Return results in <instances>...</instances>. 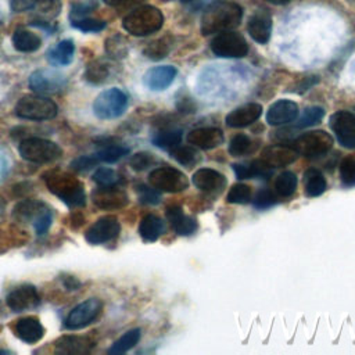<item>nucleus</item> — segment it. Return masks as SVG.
Here are the masks:
<instances>
[{"label": "nucleus", "mask_w": 355, "mask_h": 355, "mask_svg": "<svg viewBox=\"0 0 355 355\" xmlns=\"http://www.w3.org/2000/svg\"><path fill=\"white\" fill-rule=\"evenodd\" d=\"M243 17V8L233 1H214L201 15V33L214 35L236 28Z\"/></svg>", "instance_id": "f257e3e1"}, {"label": "nucleus", "mask_w": 355, "mask_h": 355, "mask_svg": "<svg viewBox=\"0 0 355 355\" xmlns=\"http://www.w3.org/2000/svg\"><path fill=\"white\" fill-rule=\"evenodd\" d=\"M47 189L69 207H83L86 194L83 184L71 173L62 171H49L43 175Z\"/></svg>", "instance_id": "f03ea898"}, {"label": "nucleus", "mask_w": 355, "mask_h": 355, "mask_svg": "<svg viewBox=\"0 0 355 355\" xmlns=\"http://www.w3.org/2000/svg\"><path fill=\"white\" fill-rule=\"evenodd\" d=\"M162 12L153 6H141L130 11L122 21V26L133 36H147L161 29Z\"/></svg>", "instance_id": "7ed1b4c3"}, {"label": "nucleus", "mask_w": 355, "mask_h": 355, "mask_svg": "<svg viewBox=\"0 0 355 355\" xmlns=\"http://www.w3.org/2000/svg\"><path fill=\"white\" fill-rule=\"evenodd\" d=\"M57 104L44 96L29 94L18 100L15 105V115L29 121H46L57 115Z\"/></svg>", "instance_id": "20e7f679"}, {"label": "nucleus", "mask_w": 355, "mask_h": 355, "mask_svg": "<svg viewBox=\"0 0 355 355\" xmlns=\"http://www.w3.org/2000/svg\"><path fill=\"white\" fill-rule=\"evenodd\" d=\"M19 155L35 164H47L61 157L62 150L51 140L42 137H28L19 143Z\"/></svg>", "instance_id": "39448f33"}, {"label": "nucleus", "mask_w": 355, "mask_h": 355, "mask_svg": "<svg viewBox=\"0 0 355 355\" xmlns=\"http://www.w3.org/2000/svg\"><path fill=\"white\" fill-rule=\"evenodd\" d=\"M128 107V96L118 87L101 92L94 103L93 112L100 119H114L121 116Z\"/></svg>", "instance_id": "423d86ee"}, {"label": "nucleus", "mask_w": 355, "mask_h": 355, "mask_svg": "<svg viewBox=\"0 0 355 355\" xmlns=\"http://www.w3.org/2000/svg\"><path fill=\"white\" fill-rule=\"evenodd\" d=\"M211 50L215 55L222 58H241L248 53L245 39L233 31L218 33L211 42Z\"/></svg>", "instance_id": "0eeeda50"}, {"label": "nucleus", "mask_w": 355, "mask_h": 355, "mask_svg": "<svg viewBox=\"0 0 355 355\" xmlns=\"http://www.w3.org/2000/svg\"><path fill=\"white\" fill-rule=\"evenodd\" d=\"M148 182L154 189L165 193H179L189 187L186 175L172 166L155 168L150 172Z\"/></svg>", "instance_id": "6e6552de"}, {"label": "nucleus", "mask_w": 355, "mask_h": 355, "mask_svg": "<svg viewBox=\"0 0 355 355\" xmlns=\"http://www.w3.org/2000/svg\"><path fill=\"white\" fill-rule=\"evenodd\" d=\"M333 146V137L324 130H313L301 135L293 141V148L305 157H320Z\"/></svg>", "instance_id": "1a4fd4ad"}, {"label": "nucleus", "mask_w": 355, "mask_h": 355, "mask_svg": "<svg viewBox=\"0 0 355 355\" xmlns=\"http://www.w3.org/2000/svg\"><path fill=\"white\" fill-rule=\"evenodd\" d=\"M101 301L97 298H89L76 305L65 319V327L69 330H78L90 324L101 312Z\"/></svg>", "instance_id": "9d476101"}, {"label": "nucleus", "mask_w": 355, "mask_h": 355, "mask_svg": "<svg viewBox=\"0 0 355 355\" xmlns=\"http://www.w3.org/2000/svg\"><path fill=\"white\" fill-rule=\"evenodd\" d=\"M329 125L343 147L355 148V115L352 112H334L329 119Z\"/></svg>", "instance_id": "9b49d317"}, {"label": "nucleus", "mask_w": 355, "mask_h": 355, "mask_svg": "<svg viewBox=\"0 0 355 355\" xmlns=\"http://www.w3.org/2000/svg\"><path fill=\"white\" fill-rule=\"evenodd\" d=\"M119 230H121V225L118 219L112 215H107L97 219L87 229L85 239L87 243L97 245V244H103L110 240H114L119 234Z\"/></svg>", "instance_id": "f8f14e48"}, {"label": "nucleus", "mask_w": 355, "mask_h": 355, "mask_svg": "<svg viewBox=\"0 0 355 355\" xmlns=\"http://www.w3.org/2000/svg\"><path fill=\"white\" fill-rule=\"evenodd\" d=\"M67 78L51 69H39L29 76V87L36 93H55L64 89Z\"/></svg>", "instance_id": "ddd939ff"}, {"label": "nucleus", "mask_w": 355, "mask_h": 355, "mask_svg": "<svg viewBox=\"0 0 355 355\" xmlns=\"http://www.w3.org/2000/svg\"><path fill=\"white\" fill-rule=\"evenodd\" d=\"M93 204L100 209H119L129 202L126 193L115 186H98L92 193Z\"/></svg>", "instance_id": "4468645a"}, {"label": "nucleus", "mask_w": 355, "mask_h": 355, "mask_svg": "<svg viewBox=\"0 0 355 355\" xmlns=\"http://www.w3.org/2000/svg\"><path fill=\"white\" fill-rule=\"evenodd\" d=\"M7 305L14 312H22L39 305L40 297L33 286H21L7 295Z\"/></svg>", "instance_id": "2eb2a0df"}, {"label": "nucleus", "mask_w": 355, "mask_h": 355, "mask_svg": "<svg viewBox=\"0 0 355 355\" xmlns=\"http://www.w3.org/2000/svg\"><path fill=\"white\" fill-rule=\"evenodd\" d=\"M247 31L257 43H268L272 33V17L266 10H257L248 19Z\"/></svg>", "instance_id": "dca6fc26"}, {"label": "nucleus", "mask_w": 355, "mask_h": 355, "mask_svg": "<svg viewBox=\"0 0 355 355\" xmlns=\"http://www.w3.org/2000/svg\"><path fill=\"white\" fill-rule=\"evenodd\" d=\"M298 116V105L291 100H277L266 112V122L272 126L286 125Z\"/></svg>", "instance_id": "f3484780"}, {"label": "nucleus", "mask_w": 355, "mask_h": 355, "mask_svg": "<svg viewBox=\"0 0 355 355\" xmlns=\"http://www.w3.org/2000/svg\"><path fill=\"white\" fill-rule=\"evenodd\" d=\"M176 68L172 65H159V67H154L151 69H148L144 73V85L150 89V90H165L176 78Z\"/></svg>", "instance_id": "a211bd4d"}, {"label": "nucleus", "mask_w": 355, "mask_h": 355, "mask_svg": "<svg viewBox=\"0 0 355 355\" xmlns=\"http://www.w3.org/2000/svg\"><path fill=\"white\" fill-rule=\"evenodd\" d=\"M193 183L201 191L216 193V191H220L225 187L226 179L220 172H218L215 169L201 168V169L194 172Z\"/></svg>", "instance_id": "6ab92c4d"}, {"label": "nucleus", "mask_w": 355, "mask_h": 355, "mask_svg": "<svg viewBox=\"0 0 355 355\" xmlns=\"http://www.w3.org/2000/svg\"><path fill=\"white\" fill-rule=\"evenodd\" d=\"M187 141L201 150H211L223 143V133L216 128H198L187 135Z\"/></svg>", "instance_id": "aec40b11"}, {"label": "nucleus", "mask_w": 355, "mask_h": 355, "mask_svg": "<svg viewBox=\"0 0 355 355\" xmlns=\"http://www.w3.org/2000/svg\"><path fill=\"white\" fill-rule=\"evenodd\" d=\"M262 114V107L259 104L251 103L234 108L226 116V123L230 128H244L254 123Z\"/></svg>", "instance_id": "412c9836"}, {"label": "nucleus", "mask_w": 355, "mask_h": 355, "mask_svg": "<svg viewBox=\"0 0 355 355\" xmlns=\"http://www.w3.org/2000/svg\"><path fill=\"white\" fill-rule=\"evenodd\" d=\"M93 341L89 337L83 336H62L58 338L54 344V349L57 354H71V355H79V354H86L92 349Z\"/></svg>", "instance_id": "4be33fe9"}, {"label": "nucleus", "mask_w": 355, "mask_h": 355, "mask_svg": "<svg viewBox=\"0 0 355 355\" xmlns=\"http://www.w3.org/2000/svg\"><path fill=\"white\" fill-rule=\"evenodd\" d=\"M298 153L291 146H270L262 151V159L272 168L286 166L297 159Z\"/></svg>", "instance_id": "5701e85b"}, {"label": "nucleus", "mask_w": 355, "mask_h": 355, "mask_svg": "<svg viewBox=\"0 0 355 355\" xmlns=\"http://www.w3.org/2000/svg\"><path fill=\"white\" fill-rule=\"evenodd\" d=\"M166 218L172 229L180 236H190L197 229V222L194 218L187 216L179 205H171L166 208Z\"/></svg>", "instance_id": "b1692460"}, {"label": "nucleus", "mask_w": 355, "mask_h": 355, "mask_svg": "<svg viewBox=\"0 0 355 355\" xmlns=\"http://www.w3.org/2000/svg\"><path fill=\"white\" fill-rule=\"evenodd\" d=\"M15 334L25 343L33 344L36 341H39L43 334H44V329L40 323V320L35 316H26L19 319L15 323Z\"/></svg>", "instance_id": "393cba45"}, {"label": "nucleus", "mask_w": 355, "mask_h": 355, "mask_svg": "<svg viewBox=\"0 0 355 355\" xmlns=\"http://www.w3.org/2000/svg\"><path fill=\"white\" fill-rule=\"evenodd\" d=\"M49 208L37 200H24L14 208V216L21 222L35 223Z\"/></svg>", "instance_id": "a878e982"}, {"label": "nucleus", "mask_w": 355, "mask_h": 355, "mask_svg": "<svg viewBox=\"0 0 355 355\" xmlns=\"http://www.w3.org/2000/svg\"><path fill=\"white\" fill-rule=\"evenodd\" d=\"M75 44L71 39H64L47 51V58L53 65H67L72 61Z\"/></svg>", "instance_id": "bb28decb"}, {"label": "nucleus", "mask_w": 355, "mask_h": 355, "mask_svg": "<svg viewBox=\"0 0 355 355\" xmlns=\"http://www.w3.org/2000/svg\"><path fill=\"white\" fill-rule=\"evenodd\" d=\"M164 233V222L157 215H146L139 225V234L144 241H155Z\"/></svg>", "instance_id": "cd10ccee"}, {"label": "nucleus", "mask_w": 355, "mask_h": 355, "mask_svg": "<svg viewBox=\"0 0 355 355\" xmlns=\"http://www.w3.org/2000/svg\"><path fill=\"white\" fill-rule=\"evenodd\" d=\"M12 44L18 51L32 53L40 47L42 40L36 33L19 28L12 35Z\"/></svg>", "instance_id": "c85d7f7f"}, {"label": "nucleus", "mask_w": 355, "mask_h": 355, "mask_svg": "<svg viewBox=\"0 0 355 355\" xmlns=\"http://www.w3.org/2000/svg\"><path fill=\"white\" fill-rule=\"evenodd\" d=\"M111 75V65L105 60H93L87 64L85 78L92 85H101L110 79Z\"/></svg>", "instance_id": "c756f323"}, {"label": "nucleus", "mask_w": 355, "mask_h": 355, "mask_svg": "<svg viewBox=\"0 0 355 355\" xmlns=\"http://www.w3.org/2000/svg\"><path fill=\"white\" fill-rule=\"evenodd\" d=\"M304 184L308 197H318L323 194L327 187L324 176L318 169H308L304 173Z\"/></svg>", "instance_id": "7c9ffc66"}, {"label": "nucleus", "mask_w": 355, "mask_h": 355, "mask_svg": "<svg viewBox=\"0 0 355 355\" xmlns=\"http://www.w3.org/2000/svg\"><path fill=\"white\" fill-rule=\"evenodd\" d=\"M153 143L162 150H172L182 141V130L180 129H164L157 132L153 136Z\"/></svg>", "instance_id": "2f4dec72"}, {"label": "nucleus", "mask_w": 355, "mask_h": 355, "mask_svg": "<svg viewBox=\"0 0 355 355\" xmlns=\"http://www.w3.org/2000/svg\"><path fill=\"white\" fill-rule=\"evenodd\" d=\"M140 336H141L140 329H132V330L126 331L122 337H119V338L111 345V348L108 349V354H111V355H119V354H123V352L132 349V348L139 343Z\"/></svg>", "instance_id": "473e14b6"}, {"label": "nucleus", "mask_w": 355, "mask_h": 355, "mask_svg": "<svg viewBox=\"0 0 355 355\" xmlns=\"http://www.w3.org/2000/svg\"><path fill=\"white\" fill-rule=\"evenodd\" d=\"M40 17V21L35 22H47L54 19L61 11V0H37L33 7Z\"/></svg>", "instance_id": "72a5a7b5"}, {"label": "nucleus", "mask_w": 355, "mask_h": 355, "mask_svg": "<svg viewBox=\"0 0 355 355\" xmlns=\"http://www.w3.org/2000/svg\"><path fill=\"white\" fill-rule=\"evenodd\" d=\"M129 153V148L125 146H119V144H108L101 147L94 157L98 159V162H116L118 159H121L122 157H125Z\"/></svg>", "instance_id": "f704fd0d"}, {"label": "nucleus", "mask_w": 355, "mask_h": 355, "mask_svg": "<svg viewBox=\"0 0 355 355\" xmlns=\"http://www.w3.org/2000/svg\"><path fill=\"white\" fill-rule=\"evenodd\" d=\"M275 189H276V193L279 196L290 197L291 194H294V191L297 189V176L290 171H286V172L280 173L276 178Z\"/></svg>", "instance_id": "c9c22d12"}, {"label": "nucleus", "mask_w": 355, "mask_h": 355, "mask_svg": "<svg viewBox=\"0 0 355 355\" xmlns=\"http://www.w3.org/2000/svg\"><path fill=\"white\" fill-rule=\"evenodd\" d=\"M171 154L180 165H184L187 168L197 164L200 158L198 153L190 146H176L175 148L171 150Z\"/></svg>", "instance_id": "e433bc0d"}, {"label": "nucleus", "mask_w": 355, "mask_h": 355, "mask_svg": "<svg viewBox=\"0 0 355 355\" xmlns=\"http://www.w3.org/2000/svg\"><path fill=\"white\" fill-rule=\"evenodd\" d=\"M324 116V110L322 107H308L304 110L302 115L298 118L295 126L297 128H309L319 123Z\"/></svg>", "instance_id": "4c0bfd02"}, {"label": "nucleus", "mask_w": 355, "mask_h": 355, "mask_svg": "<svg viewBox=\"0 0 355 355\" xmlns=\"http://www.w3.org/2000/svg\"><path fill=\"white\" fill-rule=\"evenodd\" d=\"M105 51L111 58H123L128 53L126 40L121 35H114L105 42Z\"/></svg>", "instance_id": "58836bf2"}, {"label": "nucleus", "mask_w": 355, "mask_h": 355, "mask_svg": "<svg viewBox=\"0 0 355 355\" xmlns=\"http://www.w3.org/2000/svg\"><path fill=\"white\" fill-rule=\"evenodd\" d=\"M251 146H252V140L247 135L239 133L232 137V140L229 143V153L233 157H240V155L250 153Z\"/></svg>", "instance_id": "ea45409f"}, {"label": "nucleus", "mask_w": 355, "mask_h": 355, "mask_svg": "<svg viewBox=\"0 0 355 355\" xmlns=\"http://www.w3.org/2000/svg\"><path fill=\"white\" fill-rule=\"evenodd\" d=\"M226 200L232 204H247L251 200V187L244 183H236L230 187Z\"/></svg>", "instance_id": "a19ab883"}, {"label": "nucleus", "mask_w": 355, "mask_h": 355, "mask_svg": "<svg viewBox=\"0 0 355 355\" xmlns=\"http://www.w3.org/2000/svg\"><path fill=\"white\" fill-rule=\"evenodd\" d=\"M144 55L147 58H151V60H161L164 58L168 53H169V43L168 40L164 37V39H158V40H154L151 42L146 49H144Z\"/></svg>", "instance_id": "79ce46f5"}, {"label": "nucleus", "mask_w": 355, "mask_h": 355, "mask_svg": "<svg viewBox=\"0 0 355 355\" xmlns=\"http://www.w3.org/2000/svg\"><path fill=\"white\" fill-rule=\"evenodd\" d=\"M340 178L341 182L347 186H355V159L351 157H347L340 164Z\"/></svg>", "instance_id": "37998d69"}, {"label": "nucleus", "mask_w": 355, "mask_h": 355, "mask_svg": "<svg viewBox=\"0 0 355 355\" xmlns=\"http://www.w3.org/2000/svg\"><path fill=\"white\" fill-rule=\"evenodd\" d=\"M72 26L82 31V32H100L105 28V22L101 19H96V18H79V19H73L71 21Z\"/></svg>", "instance_id": "c03bdc74"}, {"label": "nucleus", "mask_w": 355, "mask_h": 355, "mask_svg": "<svg viewBox=\"0 0 355 355\" xmlns=\"http://www.w3.org/2000/svg\"><path fill=\"white\" fill-rule=\"evenodd\" d=\"M93 180L98 186H115L119 182V176L111 168H98L93 173Z\"/></svg>", "instance_id": "a18cd8bd"}, {"label": "nucleus", "mask_w": 355, "mask_h": 355, "mask_svg": "<svg viewBox=\"0 0 355 355\" xmlns=\"http://www.w3.org/2000/svg\"><path fill=\"white\" fill-rule=\"evenodd\" d=\"M247 169H248V179L250 178H263V179H266L273 172L272 166L268 165L262 158L261 159H255L251 164H248Z\"/></svg>", "instance_id": "49530a36"}, {"label": "nucleus", "mask_w": 355, "mask_h": 355, "mask_svg": "<svg viewBox=\"0 0 355 355\" xmlns=\"http://www.w3.org/2000/svg\"><path fill=\"white\" fill-rule=\"evenodd\" d=\"M154 164V155L146 151L141 153H136L132 158H130V166L135 171H144L148 166H151Z\"/></svg>", "instance_id": "de8ad7c7"}, {"label": "nucleus", "mask_w": 355, "mask_h": 355, "mask_svg": "<svg viewBox=\"0 0 355 355\" xmlns=\"http://www.w3.org/2000/svg\"><path fill=\"white\" fill-rule=\"evenodd\" d=\"M277 202L276 200V196L268 190V189H263V190H259L254 198V205L255 208L258 209H266V208H270L272 205H275Z\"/></svg>", "instance_id": "09e8293b"}, {"label": "nucleus", "mask_w": 355, "mask_h": 355, "mask_svg": "<svg viewBox=\"0 0 355 355\" xmlns=\"http://www.w3.org/2000/svg\"><path fill=\"white\" fill-rule=\"evenodd\" d=\"M137 194H139V198H140L141 202L150 204V205H155V204H158L159 200H161L158 190L154 189L153 186L148 187V186L140 184V186L137 187Z\"/></svg>", "instance_id": "8fccbe9b"}, {"label": "nucleus", "mask_w": 355, "mask_h": 355, "mask_svg": "<svg viewBox=\"0 0 355 355\" xmlns=\"http://www.w3.org/2000/svg\"><path fill=\"white\" fill-rule=\"evenodd\" d=\"M96 7H97V1L96 0H89L86 3L73 4L72 8H71V21L87 17Z\"/></svg>", "instance_id": "3c124183"}, {"label": "nucleus", "mask_w": 355, "mask_h": 355, "mask_svg": "<svg viewBox=\"0 0 355 355\" xmlns=\"http://www.w3.org/2000/svg\"><path fill=\"white\" fill-rule=\"evenodd\" d=\"M98 164V159L94 155H83L72 161L71 166L76 171H87Z\"/></svg>", "instance_id": "603ef678"}, {"label": "nucleus", "mask_w": 355, "mask_h": 355, "mask_svg": "<svg viewBox=\"0 0 355 355\" xmlns=\"http://www.w3.org/2000/svg\"><path fill=\"white\" fill-rule=\"evenodd\" d=\"M51 220H53V216H51V212H50V209H49L47 212H44V214L33 223V227H35L36 233H37V234H44V233L49 230V227H50V225H51Z\"/></svg>", "instance_id": "864d4df0"}, {"label": "nucleus", "mask_w": 355, "mask_h": 355, "mask_svg": "<svg viewBox=\"0 0 355 355\" xmlns=\"http://www.w3.org/2000/svg\"><path fill=\"white\" fill-rule=\"evenodd\" d=\"M37 0H11V8L15 12H21V11H26L35 7Z\"/></svg>", "instance_id": "5fc2aeb1"}, {"label": "nucleus", "mask_w": 355, "mask_h": 355, "mask_svg": "<svg viewBox=\"0 0 355 355\" xmlns=\"http://www.w3.org/2000/svg\"><path fill=\"white\" fill-rule=\"evenodd\" d=\"M233 171L239 179H248V169L244 164H234Z\"/></svg>", "instance_id": "6e6d98bb"}, {"label": "nucleus", "mask_w": 355, "mask_h": 355, "mask_svg": "<svg viewBox=\"0 0 355 355\" xmlns=\"http://www.w3.org/2000/svg\"><path fill=\"white\" fill-rule=\"evenodd\" d=\"M64 286L68 290H76L79 287V282L72 276H67V279H64Z\"/></svg>", "instance_id": "4d7b16f0"}, {"label": "nucleus", "mask_w": 355, "mask_h": 355, "mask_svg": "<svg viewBox=\"0 0 355 355\" xmlns=\"http://www.w3.org/2000/svg\"><path fill=\"white\" fill-rule=\"evenodd\" d=\"M105 4H108V6H119V4H122V3H125L126 0H103Z\"/></svg>", "instance_id": "13d9d810"}, {"label": "nucleus", "mask_w": 355, "mask_h": 355, "mask_svg": "<svg viewBox=\"0 0 355 355\" xmlns=\"http://www.w3.org/2000/svg\"><path fill=\"white\" fill-rule=\"evenodd\" d=\"M268 1H270V3H273V4H287V3H290L291 0H268Z\"/></svg>", "instance_id": "bf43d9fd"}, {"label": "nucleus", "mask_w": 355, "mask_h": 355, "mask_svg": "<svg viewBox=\"0 0 355 355\" xmlns=\"http://www.w3.org/2000/svg\"><path fill=\"white\" fill-rule=\"evenodd\" d=\"M4 207H6V202H4V200L0 197V214L3 212V209H4Z\"/></svg>", "instance_id": "052dcab7"}, {"label": "nucleus", "mask_w": 355, "mask_h": 355, "mask_svg": "<svg viewBox=\"0 0 355 355\" xmlns=\"http://www.w3.org/2000/svg\"><path fill=\"white\" fill-rule=\"evenodd\" d=\"M1 21H3V18H1V14H0V25H1Z\"/></svg>", "instance_id": "680f3d73"}, {"label": "nucleus", "mask_w": 355, "mask_h": 355, "mask_svg": "<svg viewBox=\"0 0 355 355\" xmlns=\"http://www.w3.org/2000/svg\"><path fill=\"white\" fill-rule=\"evenodd\" d=\"M182 1H193V0H182Z\"/></svg>", "instance_id": "e2e57ef3"}, {"label": "nucleus", "mask_w": 355, "mask_h": 355, "mask_svg": "<svg viewBox=\"0 0 355 355\" xmlns=\"http://www.w3.org/2000/svg\"><path fill=\"white\" fill-rule=\"evenodd\" d=\"M0 330H1V327H0Z\"/></svg>", "instance_id": "0e129e2a"}]
</instances>
